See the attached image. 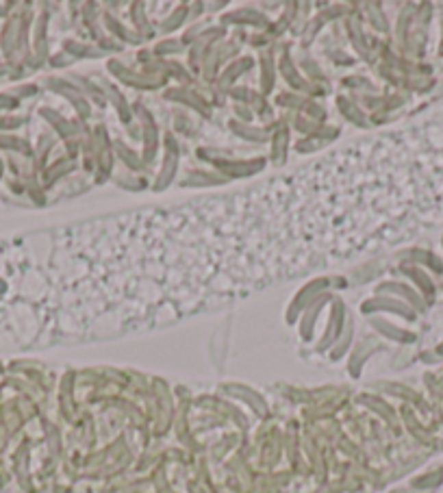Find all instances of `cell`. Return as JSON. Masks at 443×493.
<instances>
[{"label": "cell", "mask_w": 443, "mask_h": 493, "mask_svg": "<svg viewBox=\"0 0 443 493\" xmlns=\"http://www.w3.org/2000/svg\"><path fill=\"white\" fill-rule=\"evenodd\" d=\"M441 352H443V348H441Z\"/></svg>", "instance_id": "cell-1"}]
</instances>
